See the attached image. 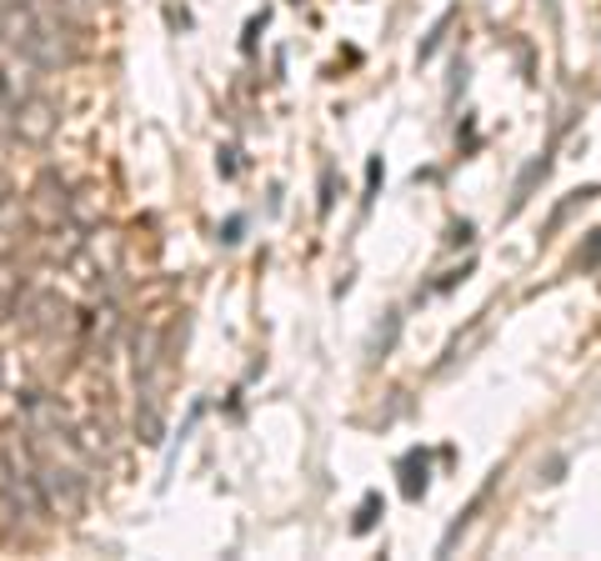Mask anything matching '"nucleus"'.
Instances as JSON below:
<instances>
[{"mask_svg": "<svg viewBox=\"0 0 601 561\" xmlns=\"http://www.w3.org/2000/svg\"><path fill=\"white\" fill-rule=\"evenodd\" d=\"M70 436H76V451L86 461H106L110 456V426H106V421H80Z\"/></svg>", "mask_w": 601, "mask_h": 561, "instance_id": "5", "label": "nucleus"}, {"mask_svg": "<svg viewBox=\"0 0 601 561\" xmlns=\"http://www.w3.org/2000/svg\"><path fill=\"white\" fill-rule=\"evenodd\" d=\"M10 96H16V90H10V80H6V66H0V110L10 106Z\"/></svg>", "mask_w": 601, "mask_h": 561, "instance_id": "11", "label": "nucleus"}, {"mask_svg": "<svg viewBox=\"0 0 601 561\" xmlns=\"http://www.w3.org/2000/svg\"><path fill=\"white\" fill-rule=\"evenodd\" d=\"M56 126H60V110L40 96H26L16 106V116H10V130H16L26 146H46V140L56 136Z\"/></svg>", "mask_w": 601, "mask_h": 561, "instance_id": "2", "label": "nucleus"}, {"mask_svg": "<svg viewBox=\"0 0 601 561\" xmlns=\"http://www.w3.org/2000/svg\"><path fill=\"white\" fill-rule=\"evenodd\" d=\"M10 481H16V466H10V456H6V451H0V491H6Z\"/></svg>", "mask_w": 601, "mask_h": 561, "instance_id": "10", "label": "nucleus"}, {"mask_svg": "<svg viewBox=\"0 0 601 561\" xmlns=\"http://www.w3.org/2000/svg\"><path fill=\"white\" fill-rule=\"evenodd\" d=\"M30 220H40V226H60V220L70 216V196H66V180L56 176V170H46V176L30 186Z\"/></svg>", "mask_w": 601, "mask_h": 561, "instance_id": "3", "label": "nucleus"}, {"mask_svg": "<svg viewBox=\"0 0 601 561\" xmlns=\"http://www.w3.org/2000/svg\"><path fill=\"white\" fill-rule=\"evenodd\" d=\"M50 10H56L60 20H86L90 10H96V0H46Z\"/></svg>", "mask_w": 601, "mask_h": 561, "instance_id": "8", "label": "nucleus"}, {"mask_svg": "<svg viewBox=\"0 0 601 561\" xmlns=\"http://www.w3.org/2000/svg\"><path fill=\"white\" fill-rule=\"evenodd\" d=\"M20 316H26L30 331H56L66 321V301L50 296V291H26L20 296Z\"/></svg>", "mask_w": 601, "mask_h": 561, "instance_id": "4", "label": "nucleus"}, {"mask_svg": "<svg viewBox=\"0 0 601 561\" xmlns=\"http://www.w3.org/2000/svg\"><path fill=\"white\" fill-rule=\"evenodd\" d=\"M36 481H40V491H46L50 511H60V516H80V506H86V486H80L76 471L60 466V461H36Z\"/></svg>", "mask_w": 601, "mask_h": 561, "instance_id": "1", "label": "nucleus"}, {"mask_svg": "<svg viewBox=\"0 0 601 561\" xmlns=\"http://www.w3.org/2000/svg\"><path fill=\"white\" fill-rule=\"evenodd\" d=\"M20 296H26V280H20L16 266H0V321L10 316V311H20Z\"/></svg>", "mask_w": 601, "mask_h": 561, "instance_id": "6", "label": "nucleus"}, {"mask_svg": "<svg viewBox=\"0 0 601 561\" xmlns=\"http://www.w3.org/2000/svg\"><path fill=\"white\" fill-rule=\"evenodd\" d=\"M136 431H140L146 446H156V441L166 436V421H160V411H156V401H150V396H146V406L136 411Z\"/></svg>", "mask_w": 601, "mask_h": 561, "instance_id": "7", "label": "nucleus"}, {"mask_svg": "<svg viewBox=\"0 0 601 561\" xmlns=\"http://www.w3.org/2000/svg\"><path fill=\"white\" fill-rule=\"evenodd\" d=\"M371 521H376V496H366V506H361V516H356V531H366Z\"/></svg>", "mask_w": 601, "mask_h": 561, "instance_id": "9", "label": "nucleus"}]
</instances>
